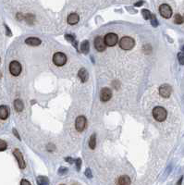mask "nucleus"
Returning a JSON list of instances; mask_svg holds the SVG:
<instances>
[{
	"instance_id": "nucleus-34",
	"label": "nucleus",
	"mask_w": 184,
	"mask_h": 185,
	"mask_svg": "<svg viewBox=\"0 0 184 185\" xmlns=\"http://www.w3.org/2000/svg\"><path fill=\"white\" fill-rule=\"evenodd\" d=\"M13 133H15V135H16V137H17V138H19V139H20V136H19V134H18V133H17V131H16L15 129H14V130H13Z\"/></svg>"
},
{
	"instance_id": "nucleus-38",
	"label": "nucleus",
	"mask_w": 184,
	"mask_h": 185,
	"mask_svg": "<svg viewBox=\"0 0 184 185\" xmlns=\"http://www.w3.org/2000/svg\"><path fill=\"white\" fill-rule=\"evenodd\" d=\"M182 18H183V21H184V16H183V17H182Z\"/></svg>"
},
{
	"instance_id": "nucleus-24",
	"label": "nucleus",
	"mask_w": 184,
	"mask_h": 185,
	"mask_svg": "<svg viewBox=\"0 0 184 185\" xmlns=\"http://www.w3.org/2000/svg\"><path fill=\"white\" fill-rule=\"evenodd\" d=\"M7 143L5 142V141H3L0 139V152L1 151H5L6 149H7Z\"/></svg>"
},
{
	"instance_id": "nucleus-28",
	"label": "nucleus",
	"mask_w": 184,
	"mask_h": 185,
	"mask_svg": "<svg viewBox=\"0 0 184 185\" xmlns=\"http://www.w3.org/2000/svg\"><path fill=\"white\" fill-rule=\"evenodd\" d=\"M68 172V169L67 168H63V167H61V168L59 169L58 170V174L59 175H64Z\"/></svg>"
},
{
	"instance_id": "nucleus-21",
	"label": "nucleus",
	"mask_w": 184,
	"mask_h": 185,
	"mask_svg": "<svg viewBox=\"0 0 184 185\" xmlns=\"http://www.w3.org/2000/svg\"><path fill=\"white\" fill-rule=\"evenodd\" d=\"M96 146V136L95 134H92L89 141V147L91 149H94Z\"/></svg>"
},
{
	"instance_id": "nucleus-36",
	"label": "nucleus",
	"mask_w": 184,
	"mask_h": 185,
	"mask_svg": "<svg viewBox=\"0 0 184 185\" xmlns=\"http://www.w3.org/2000/svg\"><path fill=\"white\" fill-rule=\"evenodd\" d=\"M1 76H2V73H1V71H0V78H1Z\"/></svg>"
},
{
	"instance_id": "nucleus-19",
	"label": "nucleus",
	"mask_w": 184,
	"mask_h": 185,
	"mask_svg": "<svg viewBox=\"0 0 184 185\" xmlns=\"http://www.w3.org/2000/svg\"><path fill=\"white\" fill-rule=\"evenodd\" d=\"M37 184L38 185H48L49 184V180L45 176H39L37 178Z\"/></svg>"
},
{
	"instance_id": "nucleus-1",
	"label": "nucleus",
	"mask_w": 184,
	"mask_h": 185,
	"mask_svg": "<svg viewBox=\"0 0 184 185\" xmlns=\"http://www.w3.org/2000/svg\"><path fill=\"white\" fill-rule=\"evenodd\" d=\"M135 46V41L130 36H124L119 40V46L123 50H130Z\"/></svg>"
},
{
	"instance_id": "nucleus-27",
	"label": "nucleus",
	"mask_w": 184,
	"mask_h": 185,
	"mask_svg": "<svg viewBox=\"0 0 184 185\" xmlns=\"http://www.w3.org/2000/svg\"><path fill=\"white\" fill-rule=\"evenodd\" d=\"M25 19H26V20H27L30 24H32L33 23V20H34V17L33 15H31V14H28L27 16L25 17Z\"/></svg>"
},
{
	"instance_id": "nucleus-16",
	"label": "nucleus",
	"mask_w": 184,
	"mask_h": 185,
	"mask_svg": "<svg viewBox=\"0 0 184 185\" xmlns=\"http://www.w3.org/2000/svg\"><path fill=\"white\" fill-rule=\"evenodd\" d=\"M117 184L119 185H130V179L129 176L127 175H123L120 176L117 180Z\"/></svg>"
},
{
	"instance_id": "nucleus-3",
	"label": "nucleus",
	"mask_w": 184,
	"mask_h": 185,
	"mask_svg": "<svg viewBox=\"0 0 184 185\" xmlns=\"http://www.w3.org/2000/svg\"><path fill=\"white\" fill-rule=\"evenodd\" d=\"M53 62L58 67H62L67 62V56L62 52H56L53 56Z\"/></svg>"
},
{
	"instance_id": "nucleus-6",
	"label": "nucleus",
	"mask_w": 184,
	"mask_h": 185,
	"mask_svg": "<svg viewBox=\"0 0 184 185\" xmlns=\"http://www.w3.org/2000/svg\"><path fill=\"white\" fill-rule=\"evenodd\" d=\"M86 123H87V120L84 116H79L76 118V121H75V128H76L77 131L81 133V131H84L85 127H86Z\"/></svg>"
},
{
	"instance_id": "nucleus-10",
	"label": "nucleus",
	"mask_w": 184,
	"mask_h": 185,
	"mask_svg": "<svg viewBox=\"0 0 184 185\" xmlns=\"http://www.w3.org/2000/svg\"><path fill=\"white\" fill-rule=\"evenodd\" d=\"M13 155H14V156L16 157L17 161H18L20 169H25L26 163L24 161V158H23V156H22V154H21V152L19 150V149H15L14 152H13Z\"/></svg>"
},
{
	"instance_id": "nucleus-18",
	"label": "nucleus",
	"mask_w": 184,
	"mask_h": 185,
	"mask_svg": "<svg viewBox=\"0 0 184 185\" xmlns=\"http://www.w3.org/2000/svg\"><path fill=\"white\" fill-rule=\"evenodd\" d=\"M90 50V45H89V41H83L81 44V51L83 54H88Z\"/></svg>"
},
{
	"instance_id": "nucleus-25",
	"label": "nucleus",
	"mask_w": 184,
	"mask_h": 185,
	"mask_svg": "<svg viewBox=\"0 0 184 185\" xmlns=\"http://www.w3.org/2000/svg\"><path fill=\"white\" fill-rule=\"evenodd\" d=\"M150 20H151V23L152 25L154 26V27H156L157 25H158V22H157V20H156V18L154 14H152L151 18H150Z\"/></svg>"
},
{
	"instance_id": "nucleus-39",
	"label": "nucleus",
	"mask_w": 184,
	"mask_h": 185,
	"mask_svg": "<svg viewBox=\"0 0 184 185\" xmlns=\"http://www.w3.org/2000/svg\"><path fill=\"white\" fill-rule=\"evenodd\" d=\"M62 185H63V184H62Z\"/></svg>"
},
{
	"instance_id": "nucleus-33",
	"label": "nucleus",
	"mask_w": 184,
	"mask_h": 185,
	"mask_svg": "<svg viewBox=\"0 0 184 185\" xmlns=\"http://www.w3.org/2000/svg\"><path fill=\"white\" fill-rule=\"evenodd\" d=\"M143 4V1H140V2H138V3H135V7H140V6H142Z\"/></svg>"
},
{
	"instance_id": "nucleus-4",
	"label": "nucleus",
	"mask_w": 184,
	"mask_h": 185,
	"mask_svg": "<svg viewBox=\"0 0 184 185\" xmlns=\"http://www.w3.org/2000/svg\"><path fill=\"white\" fill-rule=\"evenodd\" d=\"M104 40L107 46H114L117 45V41H119V37H117V35L116 33H107L106 36H105Z\"/></svg>"
},
{
	"instance_id": "nucleus-20",
	"label": "nucleus",
	"mask_w": 184,
	"mask_h": 185,
	"mask_svg": "<svg viewBox=\"0 0 184 185\" xmlns=\"http://www.w3.org/2000/svg\"><path fill=\"white\" fill-rule=\"evenodd\" d=\"M65 38L67 39L69 42H71L72 45L74 46V47L78 49V44H77V41L75 40V37H74V35H71V34H66L65 35Z\"/></svg>"
},
{
	"instance_id": "nucleus-17",
	"label": "nucleus",
	"mask_w": 184,
	"mask_h": 185,
	"mask_svg": "<svg viewBox=\"0 0 184 185\" xmlns=\"http://www.w3.org/2000/svg\"><path fill=\"white\" fill-rule=\"evenodd\" d=\"M24 107V105L22 103V101L20 100V99H16L14 101V108L17 112H21L23 110Z\"/></svg>"
},
{
	"instance_id": "nucleus-5",
	"label": "nucleus",
	"mask_w": 184,
	"mask_h": 185,
	"mask_svg": "<svg viewBox=\"0 0 184 185\" xmlns=\"http://www.w3.org/2000/svg\"><path fill=\"white\" fill-rule=\"evenodd\" d=\"M10 71L13 76H19L21 72V65L19 61H11L10 64Z\"/></svg>"
},
{
	"instance_id": "nucleus-29",
	"label": "nucleus",
	"mask_w": 184,
	"mask_h": 185,
	"mask_svg": "<svg viewBox=\"0 0 184 185\" xmlns=\"http://www.w3.org/2000/svg\"><path fill=\"white\" fill-rule=\"evenodd\" d=\"M75 162H76L77 170H80L81 169V158H78V159L75 160Z\"/></svg>"
},
{
	"instance_id": "nucleus-2",
	"label": "nucleus",
	"mask_w": 184,
	"mask_h": 185,
	"mask_svg": "<svg viewBox=\"0 0 184 185\" xmlns=\"http://www.w3.org/2000/svg\"><path fill=\"white\" fill-rule=\"evenodd\" d=\"M153 116H154L155 120L159 121V122H162L166 118L168 113H166V110L164 107H155L154 109H153Z\"/></svg>"
},
{
	"instance_id": "nucleus-8",
	"label": "nucleus",
	"mask_w": 184,
	"mask_h": 185,
	"mask_svg": "<svg viewBox=\"0 0 184 185\" xmlns=\"http://www.w3.org/2000/svg\"><path fill=\"white\" fill-rule=\"evenodd\" d=\"M112 97V91L107 87H104L100 92V99L102 102H107Z\"/></svg>"
},
{
	"instance_id": "nucleus-14",
	"label": "nucleus",
	"mask_w": 184,
	"mask_h": 185,
	"mask_svg": "<svg viewBox=\"0 0 184 185\" xmlns=\"http://www.w3.org/2000/svg\"><path fill=\"white\" fill-rule=\"evenodd\" d=\"M78 76H79V78L81 79V81L82 82H85L87 80H88L89 74H88V71H87V70H86L84 68H81L80 70H79Z\"/></svg>"
},
{
	"instance_id": "nucleus-13",
	"label": "nucleus",
	"mask_w": 184,
	"mask_h": 185,
	"mask_svg": "<svg viewBox=\"0 0 184 185\" xmlns=\"http://www.w3.org/2000/svg\"><path fill=\"white\" fill-rule=\"evenodd\" d=\"M79 20H80V18H79V15L77 13H71V14H69L68 16V23L71 24V25H75L79 22Z\"/></svg>"
},
{
	"instance_id": "nucleus-35",
	"label": "nucleus",
	"mask_w": 184,
	"mask_h": 185,
	"mask_svg": "<svg viewBox=\"0 0 184 185\" xmlns=\"http://www.w3.org/2000/svg\"><path fill=\"white\" fill-rule=\"evenodd\" d=\"M181 50H182V53H183V54H184V46H182V48H181Z\"/></svg>"
},
{
	"instance_id": "nucleus-7",
	"label": "nucleus",
	"mask_w": 184,
	"mask_h": 185,
	"mask_svg": "<svg viewBox=\"0 0 184 185\" xmlns=\"http://www.w3.org/2000/svg\"><path fill=\"white\" fill-rule=\"evenodd\" d=\"M159 12L160 15L165 19H169L172 16V10L168 4H162L159 7Z\"/></svg>"
},
{
	"instance_id": "nucleus-37",
	"label": "nucleus",
	"mask_w": 184,
	"mask_h": 185,
	"mask_svg": "<svg viewBox=\"0 0 184 185\" xmlns=\"http://www.w3.org/2000/svg\"><path fill=\"white\" fill-rule=\"evenodd\" d=\"M72 185H79V184H78V183H73Z\"/></svg>"
},
{
	"instance_id": "nucleus-23",
	"label": "nucleus",
	"mask_w": 184,
	"mask_h": 185,
	"mask_svg": "<svg viewBox=\"0 0 184 185\" xmlns=\"http://www.w3.org/2000/svg\"><path fill=\"white\" fill-rule=\"evenodd\" d=\"M142 14H143V18L145 20H150V18L152 16V13L149 10H142Z\"/></svg>"
},
{
	"instance_id": "nucleus-30",
	"label": "nucleus",
	"mask_w": 184,
	"mask_h": 185,
	"mask_svg": "<svg viewBox=\"0 0 184 185\" xmlns=\"http://www.w3.org/2000/svg\"><path fill=\"white\" fill-rule=\"evenodd\" d=\"M85 176L86 177H88V178H92V172H91V169H86L85 170Z\"/></svg>"
},
{
	"instance_id": "nucleus-11",
	"label": "nucleus",
	"mask_w": 184,
	"mask_h": 185,
	"mask_svg": "<svg viewBox=\"0 0 184 185\" xmlns=\"http://www.w3.org/2000/svg\"><path fill=\"white\" fill-rule=\"evenodd\" d=\"M171 92L172 89L168 84H163L159 87V94L164 98H168L171 95Z\"/></svg>"
},
{
	"instance_id": "nucleus-9",
	"label": "nucleus",
	"mask_w": 184,
	"mask_h": 185,
	"mask_svg": "<svg viewBox=\"0 0 184 185\" xmlns=\"http://www.w3.org/2000/svg\"><path fill=\"white\" fill-rule=\"evenodd\" d=\"M94 47H95V49L99 52H103L106 50L107 45H106V43H105V40L103 37L97 36L94 39Z\"/></svg>"
},
{
	"instance_id": "nucleus-12",
	"label": "nucleus",
	"mask_w": 184,
	"mask_h": 185,
	"mask_svg": "<svg viewBox=\"0 0 184 185\" xmlns=\"http://www.w3.org/2000/svg\"><path fill=\"white\" fill-rule=\"evenodd\" d=\"M41 43H42V41L37 37H29L25 40V44H27V45L32 46H40Z\"/></svg>"
},
{
	"instance_id": "nucleus-31",
	"label": "nucleus",
	"mask_w": 184,
	"mask_h": 185,
	"mask_svg": "<svg viewBox=\"0 0 184 185\" xmlns=\"http://www.w3.org/2000/svg\"><path fill=\"white\" fill-rule=\"evenodd\" d=\"M20 185H31V183L28 182L27 180L23 179V180H21V182H20Z\"/></svg>"
},
{
	"instance_id": "nucleus-32",
	"label": "nucleus",
	"mask_w": 184,
	"mask_h": 185,
	"mask_svg": "<svg viewBox=\"0 0 184 185\" xmlns=\"http://www.w3.org/2000/svg\"><path fill=\"white\" fill-rule=\"evenodd\" d=\"M65 160L67 161V162H69V163H71V164H72V163L75 162V160L72 159L71 157H66V158H65Z\"/></svg>"
},
{
	"instance_id": "nucleus-22",
	"label": "nucleus",
	"mask_w": 184,
	"mask_h": 185,
	"mask_svg": "<svg viewBox=\"0 0 184 185\" xmlns=\"http://www.w3.org/2000/svg\"><path fill=\"white\" fill-rule=\"evenodd\" d=\"M174 22L176 24H181L183 22V18L181 15L179 14H176L174 17Z\"/></svg>"
},
{
	"instance_id": "nucleus-26",
	"label": "nucleus",
	"mask_w": 184,
	"mask_h": 185,
	"mask_svg": "<svg viewBox=\"0 0 184 185\" xmlns=\"http://www.w3.org/2000/svg\"><path fill=\"white\" fill-rule=\"evenodd\" d=\"M178 58H179V63H181V65H184V54L182 52L178 54Z\"/></svg>"
},
{
	"instance_id": "nucleus-15",
	"label": "nucleus",
	"mask_w": 184,
	"mask_h": 185,
	"mask_svg": "<svg viewBox=\"0 0 184 185\" xmlns=\"http://www.w3.org/2000/svg\"><path fill=\"white\" fill-rule=\"evenodd\" d=\"M10 115V110L6 105H0V118L1 120H7Z\"/></svg>"
}]
</instances>
